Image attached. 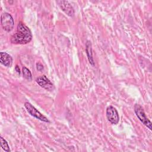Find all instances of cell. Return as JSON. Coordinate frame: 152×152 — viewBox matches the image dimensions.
<instances>
[{
  "label": "cell",
  "mask_w": 152,
  "mask_h": 152,
  "mask_svg": "<svg viewBox=\"0 0 152 152\" xmlns=\"http://www.w3.org/2000/svg\"><path fill=\"white\" fill-rule=\"evenodd\" d=\"M0 62L3 65L10 67L12 65V58L8 53L1 52H0Z\"/></svg>",
  "instance_id": "obj_8"
},
{
  "label": "cell",
  "mask_w": 152,
  "mask_h": 152,
  "mask_svg": "<svg viewBox=\"0 0 152 152\" xmlns=\"http://www.w3.org/2000/svg\"><path fill=\"white\" fill-rule=\"evenodd\" d=\"M36 81L40 87H43V88L47 90L52 91L54 89L53 84H52V83H51L49 78H48V77L45 75H43L38 77L36 80Z\"/></svg>",
  "instance_id": "obj_6"
},
{
  "label": "cell",
  "mask_w": 152,
  "mask_h": 152,
  "mask_svg": "<svg viewBox=\"0 0 152 152\" xmlns=\"http://www.w3.org/2000/svg\"><path fill=\"white\" fill-rule=\"evenodd\" d=\"M32 37L29 28L22 22H20L17 25L16 33L11 37V42L14 44H26L31 40Z\"/></svg>",
  "instance_id": "obj_1"
},
{
  "label": "cell",
  "mask_w": 152,
  "mask_h": 152,
  "mask_svg": "<svg viewBox=\"0 0 152 152\" xmlns=\"http://www.w3.org/2000/svg\"><path fill=\"white\" fill-rule=\"evenodd\" d=\"M86 52L88 60L90 64L92 65H94V62L93 58V53H92V48H91V44L90 41H87L86 45Z\"/></svg>",
  "instance_id": "obj_9"
},
{
  "label": "cell",
  "mask_w": 152,
  "mask_h": 152,
  "mask_svg": "<svg viewBox=\"0 0 152 152\" xmlns=\"http://www.w3.org/2000/svg\"><path fill=\"white\" fill-rule=\"evenodd\" d=\"M106 117L107 120L113 125L118 124L119 116L117 110L112 106H109L106 109Z\"/></svg>",
  "instance_id": "obj_5"
},
{
  "label": "cell",
  "mask_w": 152,
  "mask_h": 152,
  "mask_svg": "<svg viewBox=\"0 0 152 152\" xmlns=\"http://www.w3.org/2000/svg\"><path fill=\"white\" fill-rule=\"evenodd\" d=\"M24 107H26L27 111L33 117L45 122H49L48 118L42 114L37 109H36L31 103L28 102H26L24 103Z\"/></svg>",
  "instance_id": "obj_4"
},
{
  "label": "cell",
  "mask_w": 152,
  "mask_h": 152,
  "mask_svg": "<svg viewBox=\"0 0 152 152\" xmlns=\"http://www.w3.org/2000/svg\"><path fill=\"white\" fill-rule=\"evenodd\" d=\"M1 22L3 29L7 31H11L14 25V22L12 17L8 12H4L1 17Z\"/></svg>",
  "instance_id": "obj_3"
},
{
  "label": "cell",
  "mask_w": 152,
  "mask_h": 152,
  "mask_svg": "<svg viewBox=\"0 0 152 152\" xmlns=\"http://www.w3.org/2000/svg\"><path fill=\"white\" fill-rule=\"evenodd\" d=\"M36 68H37V69L38 71H41L43 69V66L40 63H37L36 64Z\"/></svg>",
  "instance_id": "obj_12"
},
{
  "label": "cell",
  "mask_w": 152,
  "mask_h": 152,
  "mask_svg": "<svg viewBox=\"0 0 152 152\" xmlns=\"http://www.w3.org/2000/svg\"><path fill=\"white\" fill-rule=\"evenodd\" d=\"M15 69L16 70V71L18 72V74H20V68H19V66L18 65H16L15 67Z\"/></svg>",
  "instance_id": "obj_13"
},
{
  "label": "cell",
  "mask_w": 152,
  "mask_h": 152,
  "mask_svg": "<svg viewBox=\"0 0 152 152\" xmlns=\"http://www.w3.org/2000/svg\"><path fill=\"white\" fill-rule=\"evenodd\" d=\"M0 144H1V147H2V148L4 150H5V151H7V152H10V149L9 145L8 144V142L2 137H0Z\"/></svg>",
  "instance_id": "obj_10"
},
{
  "label": "cell",
  "mask_w": 152,
  "mask_h": 152,
  "mask_svg": "<svg viewBox=\"0 0 152 152\" xmlns=\"http://www.w3.org/2000/svg\"><path fill=\"white\" fill-rule=\"evenodd\" d=\"M134 112L140 119V121L150 130L152 129L151 127V121L147 118L145 115V113L143 110V108L138 104H135L134 106Z\"/></svg>",
  "instance_id": "obj_2"
},
{
  "label": "cell",
  "mask_w": 152,
  "mask_h": 152,
  "mask_svg": "<svg viewBox=\"0 0 152 152\" xmlns=\"http://www.w3.org/2000/svg\"><path fill=\"white\" fill-rule=\"evenodd\" d=\"M23 74L24 77L26 79H27L28 81L32 80V76H31V72L30 71V70L28 68H27L25 66L23 67Z\"/></svg>",
  "instance_id": "obj_11"
},
{
  "label": "cell",
  "mask_w": 152,
  "mask_h": 152,
  "mask_svg": "<svg viewBox=\"0 0 152 152\" xmlns=\"http://www.w3.org/2000/svg\"><path fill=\"white\" fill-rule=\"evenodd\" d=\"M61 9L68 16L72 17L74 15V10L71 4L66 1H57Z\"/></svg>",
  "instance_id": "obj_7"
}]
</instances>
